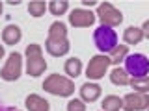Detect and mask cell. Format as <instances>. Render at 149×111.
<instances>
[{"instance_id":"cell-25","label":"cell","mask_w":149,"mask_h":111,"mask_svg":"<svg viewBox=\"0 0 149 111\" xmlns=\"http://www.w3.org/2000/svg\"><path fill=\"white\" fill-rule=\"evenodd\" d=\"M82 4H84V6H88V8H90V6H93V4H97V2H95V0H84Z\"/></svg>"},{"instance_id":"cell-27","label":"cell","mask_w":149,"mask_h":111,"mask_svg":"<svg viewBox=\"0 0 149 111\" xmlns=\"http://www.w3.org/2000/svg\"><path fill=\"white\" fill-rule=\"evenodd\" d=\"M2 9H4V4L0 2V15H2Z\"/></svg>"},{"instance_id":"cell-8","label":"cell","mask_w":149,"mask_h":111,"mask_svg":"<svg viewBox=\"0 0 149 111\" xmlns=\"http://www.w3.org/2000/svg\"><path fill=\"white\" fill-rule=\"evenodd\" d=\"M123 109L125 111H143L149 109V95L143 92H130L123 98Z\"/></svg>"},{"instance_id":"cell-21","label":"cell","mask_w":149,"mask_h":111,"mask_svg":"<svg viewBox=\"0 0 149 111\" xmlns=\"http://www.w3.org/2000/svg\"><path fill=\"white\" fill-rule=\"evenodd\" d=\"M67 9H69V2H67V0H50V2H49V11L52 13V15H56V17L63 15Z\"/></svg>"},{"instance_id":"cell-26","label":"cell","mask_w":149,"mask_h":111,"mask_svg":"<svg viewBox=\"0 0 149 111\" xmlns=\"http://www.w3.org/2000/svg\"><path fill=\"white\" fill-rule=\"evenodd\" d=\"M4 58V46H0V59Z\"/></svg>"},{"instance_id":"cell-4","label":"cell","mask_w":149,"mask_h":111,"mask_svg":"<svg viewBox=\"0 0 149 111\" xmlns=\"http://www.w3.org/2000/svg\"><path fill=\"white\" fill-rule=\"evenodd\" d=\"M125 71L132 78H143L149 74V59L143 54H132L125 59Z\"/></svg>"},{"instance_id":"cell-17","label":"cell","mask_w":149,"mask_h":111,"mask_svg":"<svg viewBox=\"0 0 149 111\" xmlns=\"http://www.w3.org/2000/svg\"><path fill=\"white\" fill-rule=\"evenodd\" d=\"M101 108H102V111H119L123 108V98H119L116 95H108V96H104Z\"/></svg>"},{"instance_id":"cell-11","label":"cell","mask_w":149,"mask_h":111,"mask_svg":"<svg viewBox=\"0 0 149 111\" xmlns=\"http://www.w3.org/2000/svg\"><path fill=\"white\" fill-rule=\"evenodd\" d=\"M80 96H82V102H95L101 96V85L91 82L84 83L80 87Z\"/></svg>"},{"instance_id":"cell-22","label":"cell","mask_w":149,"mask_h":111,"mask_svg":"<svg viewBox=\"0 0 149 111\" xmlns=\"http://www.w3.org/2000/svg\"><path fill=\"white\" fill-rule=\"evenodd\" d=\"M130 87H132L136 92H143V95H147L149 92V78L143 76V78H130Z\"/></svg>"},{"instance_id":"cell-6","label":"cell","mask_w":149,"mask_h":111,"mask_svg":"<svg viewBox=\"0 0 149 111\" xmlns=\"http://www.w3.org/2000/svg\"><path fill=\"white\" fill-rule=\"evenodd\" d=\"M21 72H22V56L19 52L9 54L8 61L4 65L2 72H0V78L6 82H15L21 78Z\"/></svg>"},{"instance_id":"cell-5","label":"cell","mask_w":149,"mask_h":111,"mask_svg":"<svg viewBox=\"0 0 149 111\" xmlns=\"http://www.w3.org/2000/svg\"><path fill=\"white\" fill-rule=\"evenodd\" d=\"M97 17L101 21V26H108V28H114L121 24L123 21V15L118 8H114L110 2H102L99 8H97Z\"/></svg>"},{"instance_id":"cell-24","label":"cell","mask_w":149,"mask_h":111,"mask_svg":"<svg viewBox=\"0 0 149 111\" xmlns=\"http://www.w3.org/2000/svg\"><path fill=\"white\" fill-rule=\"evenodd\" d=\"M142 32H143V37H147L149 39V18L146 22H143V26H142Z\"/></svg>"},{"instance_id":"cell-7","label":"cell","mask_w":149,"mask_h":111,"mask_svg":"<svg viewBox=\"0 0 149 111\" xmlns=\"http://www.w3.org/2000/svg\"><path fill=\"white\" fill-rule=\"evenodd\" d=\"M110 58L106 54H99V56H93L88 63V69H86V76L90 80H99V78L104 76V72L108 71L110 67Z\"/></svg>"},{"instance_id":"cell-1","label":"cell","mask_w":149,"mask_h":111,"mask_svg":"<svg viewBox=\"0 0 149 111\" xmlns=\"http://www.w3.org/2000/svg\"><path fill=\"white\" fill-rule=\"evenodd\" d=\"M43 91L50 92V95H56V96H71L74 92V83L65 76L50 74L43 82Z\"/></svg>"},{"instance_id":"cell-28","label":"cell","mask_w":149,"mask_h":111,"mask_svg":"<svg viewBox=\"0 0 149 111\" xmlns=\"http://www.w3.org/2000/svg\"><path fill=\"white\" fill-rule=\"evenodd\" d=\"M147 111H149V109H147Z\"/></svg>"},{"instance_id":"cell-9","label":"cell","mask_w":149,"mask_h":111,"mask_svg":"<svg viewBox=\"0 0 149 111\" xmlns=\"http://www.w3.org/2000/svg\"><path fill=\"white\" fill-rule=\"evenodd\" d=\"M69 22L74 28H88L95 22V15L90 11V9H74L69 15Z\"/></svg>"},{"instance_id":"cell-13","label":"cell","mask_w":149,"mask_h":111,"mask_svg":"<svg viewBox=\"0 0 149 111\" xmlns=\"http://www.w3.org/2000/svg\"><path fill=\"white\" fill-rule=\"evenodd\" d=\"M26 108L28 111H49L50 109V106H49V102H47L45 98H41V96H37V95H30V96H26Z\"/></svg>"},{"instance_id":"cell-20","label":"cell","mask_w":149,"mask_h":111,"mask_svg":"<svg viewBox=\"0 0 149 111\" xmlns=\"http://www.w3.org/2000/svg\"><path fill=\"white\" fill-rule=\"evenodd\" d=\"M47 6H49V2H45V0H32L28 4V13L32 17H43Z\"/></svg>"},{"instance_id":"cell-16","label":"cell","mask_w":149,"mask_h":111,"mask_svg":"<svg viewBox=\"0 0 149 111\" xmlns=\"http://www.w3.org/2000/svg\"><path fill=\"white\" fill-rule=\"evenodd\" d=\"M110 80L114 85H129L130 83V76H129V72L125 71V69H119V67H116L114 71L110 72Z\"/></svg>"},{"instance_id":"cell-23","label":"cell","mask_w":149,"mask_h":111,"mask_svg":"<svg viewBox=\"0 0 149 111\" xmlns=\"http://www.w3.org/2000/svg\"><path fill=\"white\" fill-rule=\"evenodd\" d=\"M67 111H86V106H84V102L82 100H71L67 104Z\"/></svg>"},{"instance_id":"cell-12","label":"cell","mask_w":149,"mask_h":111,"mask_svg":"<svg viewBox=\"0 0 149 111\" xmlns=\"http://www.w3.org/2000/svg\"><path fill=\"white\" fill-rule=\"evenodd\" d=\"M21 37H22V34H21V28L19 26H15V24H9V26H6L4 28V32H2V39H4V43L6 45H17L19 41H21Z\"/></svg>"},{"instance_id":"cell-2","label":"cell","mask_w":149,"mask_h":111,"mask_svg":"<svg viewBox=\"0 0 149 111\" xmlns=\"http://www.w3.org/2000/svg\"><path fill=\"white\" fill-rule=\"evenodd\" d=\"M47 71V61L43 59V48L39 45L26 46V72L28 76H41Z\"/></svg>"},{"instance_id":"cell-10","label":"cell","mask_w":149,"mask_h":111,"mask_svg":"<svg viewBox=\"0 0 149 111\" xmlns=\"http://www.w3.org/2000/svg\"><path fill=\"white\" fill-rule=\"evenodd\" d=\"M45 48H47V52H49L50 56L60 58V56H65V54L69 52V41H67V39L56 41V39H49V37H47Z\"/></svg>"},{"instance_id":"cell-3","label":"cell","mask_w":149,"mask_h":111,"mask_svg":"<svg viewBox=\"0 0 149 111\" xmlns=\"http://www.w3.org/2000/svg\"><path fill=\"white\" fill-rule=\"evenodd\" d=\"M93 39H95V45L101 52L104 54H110L112 50L118 46V35H116L114 28H108V26H99L93 34Z\"/></svg>"},{"instance_id":"cell-18","label":"cell","mask_w":149,"mask_h":111,"mask_svg":"<svg viewBox=\"0 0 149 111\" xmlns=\"http://www.w3.org/2000/svg\"><path fill=\"white\" fill-rule=\"evenodd\" d=\"M65 72H67V76L71 78H78L82 72V63L78 58H69L67 61H65Z\"/></svg>"},{"instance_id":"cell-15","label":"cell","mask_w":149,"mask_h":111,"mask_svg":"<svg viewBox=\"0 0 149 111\" xmlns=\"http://www.w3.org/2000/svg\"><path fill=\"white\" fill-rule=\"evenodd\" d=\"M123 39H125V43H127V45H138L140 41L143 39V32H142V28L129 26L127 30H125V34H123Z\"/></svg>"},{"instance_id":"cell-14","label":"cell","mask_w":149,"mask_h":111,"mask_svg":"<svg viewBox=\"0 0 149 111\" xmlns=\"http://www.w3.org/2000/svg\"><path fill=\"white\" fill-rule=\"evenodd\" d=\"M49 39H56V41L67 39V28H65L63 22L56 21V22L50 24V28H49Z\"/></svg>"},{"instance_id":"cell-19","label":"cell","mask_w":149,"mask_h":111,"mask_svg":"<svg viewBox=\"0 0 149 111\" xmlns=\"http://www.w3.org/2000/svg\"><path fill=\"white\" fill-rule=\"evenodd\" d=\"M127 56H129V48L125 45H118L108 54V58H110V63H123L127 59Z\"/></svg>"}]
</instances>
